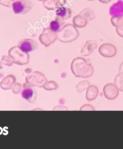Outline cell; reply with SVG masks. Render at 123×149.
I'll list each match as a JSON object with an SVG mask.
<instances>
[{"instance_id": "obj_19", "label": "cell", "mask_w": 123, "mask_h": 149, "mask_svg": "<svg viewBox=\"0 0 123 149\" xmlns=\"http://www.w3.org/2000/svg\"><path fill=\"white\" fill-rule=\"evenodd\" d=\"M63 22L62 21L56 19L54 20L51 21L49 24V28L52 31L57 33V32H58L60 30V29L61 28V26L63 25Z\"/></svg>"}, {"instance_id": "obj_10", "label": "cell", "mask_w": 123, "mask_h": 149, "mask_svg": "<svg viewBox=\"0 0 123 149\" xmlns=\"http://www.w3.org/2000/svg\"><path fill=\"white\" fill-rule=\"evenodd\" d=\"M99 52L101 56L106 58H112L116 55L117 49L114 45L105 43L100 46Z\"/></svg>"}, {"instance_id": "obj_25", "label": "cell", "mask_w": 123, "mask_h": 149, "mask_svg": "<svg viewBox=\"0 0 123 149\" xmlns=\"http://www.w3.org/2000/svg\"><path fill=\"white\" fill-rule=\"evenodd\" d=\"M22 89H23V88L22 86V85L18 83L14 84V86H13V88H12V91L13 93L16 94L21 92L22 91Z\"/></svg>"}, {"instance_id": "obj_30", "label": "cell", "mask_w": 123, "mask_h": 149, "mask_svg": "<svg viewBox=\"0 0 123 149\" xmlns=\"http://www.w3.org/2000/svg\"><path fill=\"white\" fill-rule=\"evenodd\" d=\"M99 1L101 3H103V4H106L108 3L109 2H110L111 0H99Z\"/></svg>"}, {"instance_id": "obj_12", "label": "cell", "mask_w": 123, "mask_h": 149, "mask_svg": "<svg viewBox=\"0 0 123 149\" xmlns=\"http://www.w3.org/2000/svg\"><path fill=\"white\" fill-rule=\"evenodd\" d=\"M71 15V9L64 6H59L56 9V15L57 19L63 21L70 17Z\"/></svg>"}, {"instance_id": "obj_17", "label": "cell", "mask_w": 123, "mask_h": 149, "mask_svg": "<svg viewBox=\"0 0 123 149\" xmlns=\"http://www.w3.org/2000/svg\"><path fill=\"white\" fill-rule=\"evenodd\" d=\"M81 16H82L85 18L87 21H90L93 20L95 18V14L94 12L89 8H87L84 9L82 11H81L79 13Z\"/></svg>"}, {"instance_id": "obj_6", "label": "cell", "mask_w": 123, "mask_h": 149, "mask_svg": "<svg viewBox=\"0 0 123 149\" xmlns=\"http://www.w3.org/2000/svg\"><path fill=\"white\" fill-rule=\"evenodd\" d=\"M34 4L30 1L22 0L15 2L13 6V10L15 14L25 15L29 12L33 7Z\"/></svg>"}, {"instance_id": "obj_31", "label": "cell", "mask_w": 123, "mask_h": 149, "mask_svg": "<svg viewBox=\"0 0 123 149\" xmlns=\"http://www.w3.org/2000/svg\"><path fill=\"white\" fill-rule=\"evenodd\" d=\"M38 1H45V0H38Z\"/></svg>"}, {"instance_id": "obj_13", "label": "cell", "mask_w": 123, "mask_h": 149, "mask_svg": "<svg viewBox=\"0 0 123 149\" xmlns=\"http://www.w3.org/2000/svg\"><path fill=\"white\" fill-rule=\"evenodd\" d=\"M123 13V1L122 0L118 1L112 4L109 8V14L111 16H115Z\"/></svg>"}, {"instance_id": "obj_11", "label": "cell", "mask_w": 123, "mask_h": 149, "mask_svg": "<svg viewBox=\"0 0 123 149\" xmlns=\"http://www.w3.org/2000/svg\"><path fill=\"white\" fill-rule=\"evenodd\" d=\"M97 47V42L93 40H88L81 48V55L86 56L91 55Z\"/></svg>"}, {"instance_id": "obj_22", "label": "cell", "mask_w": 123, "mask_h": 149, "mask_svg": "<svg viewBox=\"0 0 123 149\" xmlns=\"http://www.w3.org/2000/svg\"><path fill=\"white\" fill-rule=\"evenodd\" d=\"M89 86V82L87 80H84L79 82L76 86V88L77 91L79 93H81L87 89Z\"/></svg>"}, {"instance_id": "obj_14", "label": "cell", "mask_w": 123, "mask_h": 149, "mask_svg": "<svg viewBox=\"0 0 123 149\" xmlns=\"http://www.w3.org/2000/svg\"><path fill=\"white\" fill-rule=\"evenodd\" d=\"M99 93V90L98 88L94 86V85H89L88 88L87 89V92H86V99L88 101H93L95 100Z\"/></svg>"}, {"instance_id": "obj_16", "label": "cell", "mask_w": 123, "mask_h": 149, "mask_svg": "<svg viewBox=\"0 0 123 149\" xmlns=\"http://www.w3.org/2000/svg\"><path fill=\"white\" fill-rule=\"evenodd\" d=\"M73 24L77 28H84L87 24V20L82 16L78 15L73 17Z\"/></svg>"}, {"instance_id": "obj_24", "label": "cell", "mask_w": 123, "mask_h": 149, "mask_svg": "<svg viewBox=\"0 0 123 149\" xmlns=\"http://www.w3.org/2000/svg\"><path fill=\"white\" fill-rule=\"evenodd\" d=\"M19 0H0V4L6 7H12L13 4Z\"/></svg>"}, {"instance_id": "obj_8", "label": "cell", "mask_w": 123, "mask_h": 149, "mask_svg": "<svg viewBox=\"0 0 123 149\" xmlns=\"http://www.w3.org/2000/svg\"><path fill=\"white\" fill-rule=\"evenodd\" d=\"M18 47L22 51L28 53L36 50L38 48L37 42L32 39H23L18 42Z\"/></svg>"}, {"instance_id": "obj_23", "label": "cell", "mask_w": 123, "mask_h": 149, "mask_svg": "<svg viewBox=\"0 0 123 149\" xmlns=\"http://www.w3.org/2000/svg\"><path fill=\"white\" fill-rule=\"evenodd\" d=\"M43 88H45V89L47 91H52V90H55L58 88V85L54 81H47Z\"/></svg>"}, {"instance_id": "obj_1", "label": "cell", "mask_w": 123, "mask_h": 149, "mask_svg": "<svg viewBox=\"0 0 123 149\" xmlns=\"http://www.w3.org/2000/svg\"><path fill=\"white\" fill-rule=\"evenodd\" d=\"M71 70L77 77L88 78L94 72L93 67L84 58L78 57L73 60L71 63Z\"/></svg>"}, {"instance_id": "obj_20", "label": "cell", "mask_w": 123, "mask_h": 149, "mask_svg": "<svg viewBox=\"0 0 123 149\" xmlns=\"http://www.w3.org/2000/svg\"><path fill=\"white\" fill-rule=\"evenodd\" d=\"M43 5L49 10H54L58 7L54 0H45L43 1Z\"/></svg>"}, {"instance_id": "obj_5", "label": "cell", "mask_w": 123, "mask_h": 149, "mask_svg": "<svg viewBox=\"0 0 123 149\" xmlns=\"http://www.w3.org/2000/svg\"><path fill=\"white\" fill-rule=\"evenodd\" d=\"M57 39V33L51 30L49 28L43 29L42 34L39 36V40L41 43L45 47L50 46Z\"/></svg>"}, {"instance_id": "obj_18", "label": "cell", "mask_w": 123, "mask_h": 149, "mask_svg": "<svg viewBox=\"0 0 123 149\" xmlns=\"http://www.w3.org/2000/svg\"><path fill=\"white\" fill-rule=\"evenodd\" d=\"M111 23L112 25L115 27L123 25V13L112 16L111 18Z\"/></svg>"}, {"instance_id": "obj_32", "label": "cell", "mask_w": 123, "mask_h": 149, "mask_svg": "<svg viewBox=\"0 0 123 149\" xmlns=\"http://www.w3.org/2000/svg\"><path fill=\"white\" fill-rule=\"evenodd\" d=\"M88 1H93V0H88Z\"/></svg>"}, {"instance_id": "obj_29", "label": "cell", "mask_w": 123, "mask_h": 149, "mask_svg": "<svg viewBox=\"0 0 123 149\" xmlns=\"http://www.w3.org/2000/svg\"><path fill=\"white\" fill-rule=\"evenodd\" d=\"M119 74H122V75H123V62L121 63V64L120 66V68H119Z\"/></svg>"}, {"instance_id": "obj_7", "label": "cell", "mask_w": 123, "mask_h": 149, "mask_svg": "<svg viewBox=\"0 0 123 149\" xmlns=\"http://www.w3.org/2000/svg\"><path fill=\"white\" fill-rule=\"evenodd\" d=\"M22 97L24 99L31 103H34L36 100V91L29 84L25 83L23 84V89L21 92Z\"/></svg>"}, {"instance_id": "obj_3", "label": "cell", "mask_w": 123, "mask_h": 149, "mask_svg": "<svg viewBox=\"0 0 123 149\" xmlns=\"http://www.w3.org/2000/svg\"><path fill=\"white\" fill-rule=\"evenodd\" d=\"M8 54L13 59V62L16 64L26 65L29 62V56L28 53L22 51L18 46H15L10 49Z\"/></svg>"}, {"instance_id": "obj_15", "label": "cell", "mask_w": 123, "mask_h": 149, "mask_svg": "<svg viewBox=\"0 0 123 149\" xmlns=\"http://www.w3.org/2000/svg\"><path fill=\"white\" fill-rule=\"evenodd\" d=\"M16 79L15 76L12 75H9L5 77L1 83V87L3 89H9L12 87L15 83Z\"/></svg>"}, {"instance_id": "obj_26", "label": "cell", "mask_w": 123, "mask_h": 149, "mask_svg": "<svg viewBox=\"0 0 123 149\" xmlns=\"http://www.w3.org/2000/svg\"><path fill=\"white\" fill-rule=\"evenodd\" d=\"M2 61L5 65H12L13 62V60L11 57L10 56L8 57L7 56H3Z\"/></svg>"}, {"instance_id": "obj_28", "label": "cell", "mask_w": 123, "mask_h": 149, "mask_svg": "<svg viewBox=\"0 0 123 149\" xmlns=\"http://www.w3.org/2000/svg\"><path fill=\"white\" fill-rule=\"evenodd\" d=\"M54 1L58 7L64 6V5L66 3V0H54Z\"/></svg>"}, {"instance_id": "obj_9", "label": "cell", "mask_w": 123, "mask_h": 149, "mask_svg": "<svg viewBox=\"0 0 123 149\" xmlns=\"http://www.w3.org/2000/svg\"><path fill=\"white\" fill-rule=\"evenodd\" d=\"M103 93L105 98L108 100H114L118 95L119 89L115 84L109 83L103 88Z\"/></svg>"}, {"instance_id": "obj_27", "label": "cell", "mask_w": 123, "mask_h": 149, "mask_svg": "<svg viewBox=\"0 0 123 149\" xmlns=\"http://www.w3.org/2000/svg\"><path fill=\"white\" fill-rule=\"evenodd\" d=\"M116 31L118 36L121 37H123V25L116 27Z\"/></svg>"}, {"instance_id": "obj_2", "label": "cell", "mask_w": 123, "mask_h": 149, "mask_svg": "<svg viewBox=\"0 0 123 149\" xmlns=\"http://www.w3.org/2000/svg\"><path fill=\"white\" fill-rule=\"evenodd\" d=\"M79 36V32L76 26L70 24L64 25L57 32V39L63 42L73 41Z\"/></svg>"}, {"instance_id": "obj_4", "label": "cell", "mask_w": 123, "mask_h": 149, "mask_svg": "<svg viewBox=\"0 0 123 149\" xmlns=\"http://www.w3.org/2000/svg\"><path fill=\"white\" fill-rule=\"evenodd\" d=\"M46 82L47 79L44 74L39 71H34L26 77V83L31 86L43 88Z\"/></svg>"}, {"instance_id": "obj_21", "label": "cell", "mask_w": 123, "mask_h": 149, "mask_svg": "<svg viewBox=\"0 0 123 149\" xmlns=\"http://www.w3.org/2000/svg\"><path fill=\"white\" fill-rule=\"evenodd\" d=\"M114 84L116 85V86L118 89L123 92V75L121 74H118V75L115 78L114 80Z\"/></svg>"}]
</instances>
